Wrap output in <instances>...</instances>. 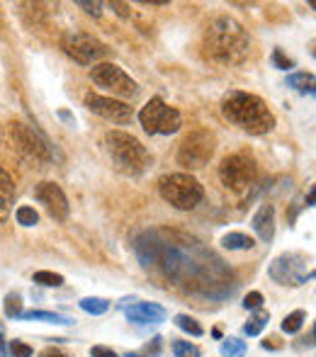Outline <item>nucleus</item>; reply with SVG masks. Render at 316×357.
Returning a JSON list of instances; mask_svg holds the SVG:
<instances>
[{"mask_svg": "<svg viewBox=\"0 0 316 357\" xmlns=\"http://www.w3.org/2000/svg\"><path fill=\"white\" fill-rule=\"evenodd\" d=\"M136 258L144 267H158L166 280L187 292L205 294V297H226L234 292L236 282L231 270L207 251L197 238L168 229H151L141 233L134 243Z\"/></svg>", "mask_w": 316, "mask_h": 357, "instance_id": "f257e3e1", "label": "nucleus"}, {"mask_svg": "<svg viewBox=\"0 0 316 357\" xmlns=\"http://www.w3.org/2000/svg\"><path fill=\"white\" fill-rule=\"evenodd\" d=\"M205 51L219 64H241L251 54V39L236 20L216 17L205 32Z\"/></svg>", "mask_w": 316, "mask_h": 357, "instance_id": "f03ea898", "label": "nucleus"}, {"mask_svg": "<svg viewBox=\"0 0 316 357\" xmlns=\"http://www.w3.org/2000/svg\"><path fill=\"white\" fill-rule=\"evenodd\" d=\"M221 115L248 134H268L275 129V117L258 95L241 90H231L221 100Z\"/></svg>", "mask_w": 316, "mask_h": 357, "instance_id": "7ed1b4c3", "label": "nucleus"}, {"mask_svg": "<svg viewBox=\"0 0 316 357\" xmlns=\"http://www.w3.org/2000/svg\"><path fill=\"white\" fill-rule=\"evenodd\" d=\"M105 146L115 166L127 175H141L151 166V153L136 136L127 134V131H107Z\"/></svg>", "mask_w": 316, "mask_h": 357, "instance_id": "20e7f679", "label": "nucleus"}, {"mask_svg": "<svg viewBox=\"0 0 316 357\" xmlns=\"http://www.w3.org/2000/svg\"><path fill=\"white\" fill-rule=\"evenodd\" d=\"M158 192H161V197L168 204L183 211L195 209L202 202V197H205L202 185L192 175H187V173H173V175L161 177L158 180Z\"/></svg>", "mask_w": 316, "mask_h": 357, "instance_id": "39448f33", "label": "nucleus"}, {"mask_svg": "<svg viewBox=\"0 0 316 357\" xmlns=\"http://www.w3.org/2000/svg\"><path fill=\"white\" fill-rule=\"evenodd\" d=\"M6 141H8V146H10L17 156L25 158V161H35V163L51 161L49 144H46L44 136L37 134L32 126L20 124V122H10L6 129Z\"/></svg>", "mask_w": 316, "mask_h": 357, "instance_id": "423d86ee", "label": "nucleus"}, {"mask_svg": "<svg viewBox=\"0 0 316 357\" xmlns=\"http://www.w3.org/2000/svg\"><path fill=\"white\" fill-rule=\"evenodd\" d=\"M268 275L277 284H287V287H301L314 277V267L311 260L301 253H285V255L275 258L272 265L268 267Z\"/></svg>", "mask_w": 316, "mask_h": 357, "instance_id": "0eeeda50", "label": "nucleus"}, {"mask_svg": "<svg viewBox=\"0 0 316 357\" xmlns=\"http://www.w3.org/2000/svg\"><path fill=\"white\" fill-rule=\"evenodd\" d=\"M214 134L210 129H195L183 139L180 148H178V163L183 168H190V171L205 168L212 161V156H214Z\"/></svg>", "mask_w": 316, "mask_h": 357, "instance_id": "6e6552de", "label": "nucleus"}, {"mask_svg": "<svg viewBox=\"0 0 316 357\" xmlns=\"http://www.w3.org/2000/svg\"><path fill=\"white\" fill-rule=\"evenodd\" d=\"M139 122L149 134H176L183 124V117L176 107H168L161 97H151L139 112Z\"/></svg>", "mask_w": 316, "mask_h": 357, "instance_id": "1a4fd4ad", "label": "nucleus"}, {"mask_svg": "<svg viewBox=\"0 0 316 357\" xmlns=\"http://www.w3.org/2000/svg\"><path fill=\"white\" fill-rule=\"evenodd\" d=\"M219 177L229 190L243 192L256 182L258 177V163L248 153H234L226 156L219 166Z\"/></svg>", "mask_w": 316, "mask_h": 357, "instance_id": "9d476101", "label": "nucleus"}, {"mask_svg": "<svg viewBox=\"0 0 316 357\" xmlns=\"http://www.w3.org/2000/svg\"><path fill=\"white\" fill-rule=\"evenodd\" d=\"M91 78H93L95 86L110 90L112 95L127 97V100H131V97L139 95V86H136V81H131L124 70L115 64H95L91 68Z\"/></svg>", "mask_w": 316, "mask_h": 357, "instance_id": "9b49d317", "label": "nucleus"}, {"mask_svg": "<svg viewBox=\"0 0 316 357\" xmlns=\"http://www.w3.org/2000/svg\"><path fill=\"white\" fill-rule=\"evenodd\" d=\"M64 51L81 66H93L95 61H100L102 56H107V46L100 39L91 35H83V32H68L61 39Z\"/></svg>", "mask_w": 316, "mask_h": 357, "instance_id": "f8f14e48", "label": "nucleus"}, {"mask_svg": "<svg viewBox=\"0 0 316 357\" xmlns=\"http://www.w3.org/2000/svg\"><path fill=\"white\" fill-rule=\"evenodd\" d=\"M86 107L93 115L102 117L107 122H115V124H129L134 119V112L127 102L112 100V97H102V95H86Z\"/></svg>", "mask_w": 316, "mask_h": 357, "instance_id": "ddd939ff", "label": "nucleus"}, {"mask_svg": "<svg viewBox=\"0 0 316 357\" xmlns=\"http://www.w3.org/2000/svg\"><path fill=\"white\" fill-rule=\"evenodd\" d=\"M35 200L39 204H44V209L49 211V217L56 222H66L68 219V200H66L64 190H61L56 182H39L35 187Z\"/></svg>", "mask_w": 316, "mask_h": 357, "instance_id": "4468645a", "label": "nucleus"}, {"mask_svg": "<svg viewBox=\"0 0 316 357\" xmlns=\"http://www.w3.org/2000/svg\"><path fill=\"white\" fill-rule=\"evenodd\" d=\"M127 318L134 323H161L166 321V309L161 304H151V302H136L131 307H124Z\"/></svg>", "mask_w": 316, "mask_h": 357, "instance_id": "2eb2a0df", "label": "nucleus"}, {"mask_svg": "<svg viewBox=\"0 0 316 357\" xmlns=\"http://www.w3.org/2000/svg\"><path fill=\"white\" fill-rule=\"evenodd\" d=\"M253 231L258 233V238L261 241H272V236H275V209H272V204H263L261 209L253 214Z\"/></svg>", "mask_w": 316, "mask_h": 357, "instance_id": "dca6fc26", "label": "nucleus"}, {"mask_svg": "<svg viewBox=\"0 0 316 357\" xmlns=\"http://www.w3.org/2000/svg\"><path fill=\"white\" fill-rule=\"evenodd\" d=\"M12 200H15V185H12V177L0 168V224L10 217Z\"/></svg>", "mask_w": 316, "mask_h": 357, "instance_id": "f3484780", "label": "nucleus"}, {"mask_svg": "<svg viewBox=\"0 0 316 357\" xmlns=\"http://www.w3.org/2000/svg\"><path fill=\"white\" fill-rule=\"evenodd\" d=\"M20 318L25 321H44V323H56V326H71V318L61 316V313H54V311H39V309H32V311H22Z\"/></svg>", "mask_w": 316, "mask_h": 357, "instance_id": "a211bd4d", "label": "nucleus"}, {"mask_svg": "<svg viewBox=\"0 0 316 357\" xmlns=\"http://www.w3.org/2000/svg\"><path fill=\"white\" fill-rule=\"evenodd\" d=\"M221 246L226 248V251H251L256 243H253L251 236H246V233H226L224 238H221Z\"/></svg>", "mask_w": 316, "mask_h": 357, "instance_id": "6ab92c4d", "label": "nucleus"}, {"mask_svg": "<svg viewBox=\"0 0 316 357\" xmlns=\"http://www.w3.org/2000/svg\"><path fill=\"white\" fill-rule=\"evenodd\" d=\"M287 86L311 95L314 93V76L311 73H292V76H287Z\"/></svg>", "mask_w": 316, "mask_h": 357, "instance_id": "aec40b11", "label": "nucleus"}, {"mask_svg": "<svg viewBox=\"0 0 316 357\" xmlns=\"http://www.w3.org/2000/svg\"><path fill=\"white\" fill-rule=\"evenodd\" d=\"M81 309L86 313H93V316H100V313H105L110 309V302L102 297H86L81 299Z\"/></svg>", "mask_w": 316, "mask_h": 357, "instance_id": "412c9836", "label": "nucleus"}, {"mask_svg": "<svg viewBox=\"0 0 316 357\" xmlns=\"http://www.w3.org/2000/svg\"><path fill=\"white\" fill-rule=\"evenodd\" d=\"M268 321H270V313L263 311V309H258L256 316H253L251 321L243 326V333H246V336H258V333H261L263 328L268 326Z\"/></svg>", "mask_w": 316, "mask_h": 357, "instance_id": "4be33fe9", "label": "nucleus"}, {"mask_svg": "<svg viewBox=\"0 0 316 357\" xmlns=\"http://www.w3.org/2000/svg\"><path fill=\"white\" fill-rule=\"evenodd\" d=\"M246 355V342L239 338H226L221 342V357H243Z\"/></svg>", "mask_w": 316, "mask_h": 357, "instance_id": "5701e85b", "label": "nucleus"}, {"mask_svg": "<svg viewBox=\"0 0 316 357\" xmlns=\"http://www.w3.org/2000/svg\"><path fill=\"white\" fill-rule=\"evenodd\" d=\"M176 326L180 328V331H185V333H190V336H195V338H200L202 333H205V331H202L200 323H197L192 316H187V313H178V316H176Z\"/></svg>", "mask_w": 316, "mask_h": 357, "instance_id": "b1692460", "label": "nucleus"}, {"mask_svg": "<svg viewBox=\"0 0 316 357\" xmlns=\"http://www.w3.org/2000/svg\"><path fill=\"white\" fill-rule=\"evenodd\" d=\"M32 280H35L39 287H61V284H64V277L56 275V272H49V270L35 272V277H32Z\"/></svg>", "mask_w": 316, "mask_h": 357, "instance_id": "393cba45", "label": "nucleus"}, {"mask_svg": "<svg viewBox=\"0 0 316 357\" xmlns=\"http://www.w3.org/2000/svg\"><path fill=\"white\" fill-rule=\"evenodd\" d=\"M173 355L176 357H202L200 347L192 345L190 340H173Z\"/></svg>", "mask_w": 316, "mask_h": 357, "instance_id": "a878e982", "label": "nucleus"}, {"mask_svg": "<svg viewBox=\"0 0 316 357\" xmlns=\"http://www.w3.org/2000/svg\"><path fill=\"white\" fill-rule=\"evenodd\" d=\"M304 321H306V313L304 311H292V313H287L285 316V321H282V331L285 333H297L301 326H304Z\"/></svg>", "mask_w": 316, "mask_h": 357, "instance_id": "bb28decb", "label": "nucleus"}, {"mask_svg": "<svg viewBox=\"0 0 316 357\" xmlns=\"http://www.w3.org/2000/svg\"><path fill=\"white\" fill-rule=\"evenodd\" d=\"M15 217L20 226H35V224L39 222V214L35 211V206H20V209L15 211Z\"/></svg>", "mask_w": 316, "mask_h": 357, "instance_id": "cd10ccee", "label": "nucleus"}, {"mask_svg": "<svg viewBox=\"0 0 316 357\" xmlns=\"http://www.w3.org/2000/svg\"><path fill=\"white\" fill-rule=\"evenodd\" d=\"M22 313V297L20 294H8L6 297V316L8 318H20Z\"/></svg>", "mask_w": 316, "mask_h": 357, "instance_id": "c85d7f7f", "label": "nucleus"}, {"mask_svg": "<svg viewBox=\"0 0 316 357\" xmlns=\"http://www.w3.org/2000/svg\"><path fill=\"white\" fill-rule=\"evenodd\" d=\"M261 307H263V294L261 292L246 294V299H243V309H248V311H258Z\"/></svg>", "mask_w": 316, "mask_h": 357, "instance_id": "c756f323", "label": "nucleus"}, {"mask_svg": "<svg viewBox=\"0 0 316 357\" xmlns=\"http://www.w3.org/2000/svg\"><path fill=\"white\" fill-rule=\"evenodd\" d=\"M10 355L12 357H32V347L22 340H12L10 342Z\"/></svg>", "mask_w": 316, "mask_h": 357, "instance_id": "7c9ffc66", "label": "nucleus"}, {"mask_svg": "<svg viewBox=\"0 0 316 357\" xmlns=\"http://www.w3.org/2000/svg\"><path fill=\"white\" fill-rule=\"evenodd\" d=\"M272 64H275L277 68H282V70H287V68H295V61H292V59H287V56L282 54L280 49H275V51H272Z\"/></svg>", "mask_w": 316, "mask_h": 357, "instance_id": "2f4dec72", "label": "nucleus"}, {"mask_svg": "<svg viewBox=\"0 0 316 357\" xmlns=\"http://www.w3.org/2000/svg\"><path fill=\"white\" fill-rule=\"evenodd\" d=\"M78 6H81L83 10H86L88 15H93V17H100V12H102V3H88V0H78Z\"/></svg>", "mask_w": 316, "mask_h": 357, "instance_id": "473e14b6", "label": "nucleus"}, {"mask_svg": "<svg viewBox=\"0 0 316 357\" xmlns=\"http://www.w3.org/2000/svg\"><path fill=\"white\" fill-rule=\"evenodd\" d=\"M91 355L93 357H117V352L105 345H95V347H91Z\"/></svg>", "mask_w": 316, "mask_h": 357, "instance_id": "72a5a7b5", "label": "nucleus"}, {"mask_svg": "<svg viewBox=\"0 0 316 357\" xmlns=\"http://www.w3.org/2000/svg\"><path fill=\"white\" fill-rule=\"evenodd\" d=\"M39 357H68L64 350H59V347H44V350L39 352Z\"/></svg>", "mask_w": 316, "mask_h": 357, "instance_id": "f704fd0d", "label": "nucleus"}, {"mask_svg": "<svg viewBox=\"0 0 316 357\" xmlns=\"http://www.w3.org/2000/svg\"><path fill=\"white\" fill-rule=\"evenodd\" d=\"M59 117H61V119H66V122H68V124H71V126H73V124H75V119H73V117H71V115H68V112H64V110H61V112H59Z\"/></svg>", "mask_w": 316, "mask_h": 357, "instance_id": "c9c22d12", "label": "nucleus"}, {"mask_svg": "<svg viewBox=\"0 0 316 357\" xmlns=\"http://www.w3.org/2000/svg\"><path fill=\"white\" fill-rule=\"evenodd\" d=\"M306 206H314V187H311L309 195H306Z\"/></svg>", "mask_w": 316, "mask_h": 357, "instance_id": "e433bc0d", "label": "nucleus"}, {"mask_svg": "<svg viewBox=\"0 0 316 357\" xmlns=\"http://www.w3.org/2000/svg\"><path fill=\"white\" fill-rule=\"evenodd\" d=\"M124 357H144V355H139V352H127Z\"/></svg>", "mask_w": 316, "mask_h": 357, "instance_id": "4c0bfd02", "label": "nucleus"}, {"mask_svg": "<svg viewBox=\"0 0 316 357\" xmlns=\"http://www.w3.org/2000/svg\"><path fill=\"white\" fill-rule=\"evenodd\" d=\"M0 357H8V355H6V350H0Z\"/></svg>", "mask_w": 316, "mask_h": 357, "instance_id": "58836bf2", "label": "nucleus"}, {"mask_svg": "<svg viewBox=\"0 0 316 357\" xmlns=\"http://www.w3.org/2000/svg\"><path fill=\"white\" fill-rule=\"evenodd\" d=\"M0 350H3V336H0Z\"/></svg>", "mask_w": 316, "mask_h": 357, "instance_id": "ea45409f", "label": "nucleus"}, {"mask_svg": "<svg viewBox=\"0 0 316 357\" xmlns=\"http://www.w3.org/2000/svg\"><path fill=\"white\" fill-rule=\"evenodd\" d=\"M0 336H3V326H0Z\"/></svg>", "mask_w": 316, "mask_h": 357, "instance_id": "a19ab883", "label": "nucleus"}]
</instances>
